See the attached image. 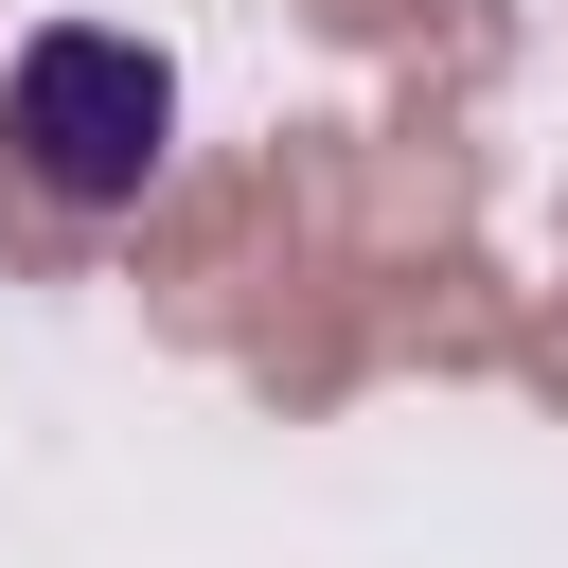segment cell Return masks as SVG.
<instances>
[{
    "mask_svg": "<svg viewBox=\"0 0 568 568\" xmlns=\"http://www.w3.org/2000/svg\"><path fill=\"white\" fill-rule=\"evenodd\" d=\"M0 142H18V178L53 213H142L160 160H178V53L160 36H106V18H53L0 71Z\"/></svg>",
    "mask_w": 568,
    "mask_h": 568,
    "instance_id": "obj_1",
    "label": "cell"
}]
</instances>
